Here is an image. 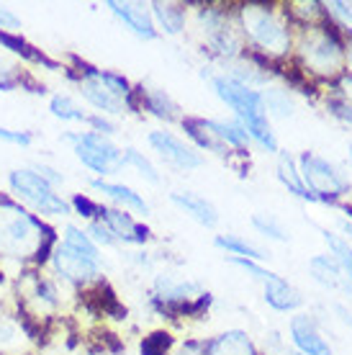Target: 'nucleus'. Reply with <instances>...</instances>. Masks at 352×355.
Masks as SVG:
<instances>
[{
  "mask_svg": "<svg viewBox=\"0 0 352 355\" xmlns=\"http://www.w3.org/2000/svg\"><path fill=\"white\" fill-rule=\"evenodd\" d=\"M70 206H72V214H80L88 222L98 219V211H100V204H93L88 196H72Z\"/></svg>",
  "mask_w": 352,
  "mask_h": 355,
  "instance_id": "36",
  "label": "nucleus"
},
{
  "mask_svg": "<svg viewBox=\"0 0 352 355\" xmlns=\"http://www.w3.org/2000/svg\"><path fill=\"white\" fill-rule=\"evenodd\" d=\"M18 338V329L13 322L8 320H3L0 317V345H8V343H13V340Z\"/></svg>",
  "mask_w": 352,
  "mask_h": 355,
  "instance_id": "44",
  "label": "nucleus"
},
{
  "mask_svg": "<svg viewBox=\"0 0 352 355\" xmlns=\"http://www.w3.org/2000/svg\"><path fill=\"white\" fill-rule=\"evenodd\" d=\"M347 157H350V165H352V142L347 144Z\"/></svg>",
  "mask_w": 352,
  "mask_h": 355,
  "instance_id": "48",
  "label": "nucleus"
},
{
  "mask_svg": "<svg viewBox=\"0 0 352 355\" xmlns=\"http://www.w3.org/2000/svg\"><path fill=\"white\" fill-rule=\"evenodd\" d=\"M173 335L170 332H152L141 340V355H170V347H173Z\"/></svg>",
  "mask_w": 352,
  "mask_h": 355,
  "instance_id": "32",
  "label": "nucleus"
},
{
  "mask_svg": "<svg viewBox=\"0 0 352 355\" xmlns=\"http://www.w3.org/2000/svg\"><path fill=\"white\" fill-rule=\"evenodd\" d=\"M342 211L347 214V219L352 222V204H350V206H342Z\"/></svg>",
  "mask_w": 352,
  "mask_h": 355,
  "instance_id": "47",
  "label": "nucleus"
},
{
  "mask_svg": "<svg viewBox=\"0 0 352 355\" xmlns=\"http://www.w3.org/2000/svg\"><path fill=\"white\" fill-rule=\"evenodd\" d=\"M340 230L344 232V240H347V245L352 248V222H344L342 219V222H340Z\"/></svg>",
  "mask_w": 352,
  "mask_h": 355,
  "instance_id": "45",
  "label": "nucleus"
},
{
  "mask_svg": "<svg viewBox=\"0 0 352 355\" xmlns=\"http://www.w3.org/2000/svg\"><path fill=\"white\" fill-rule=\"evenodd\" d=\"M18 85H24L21 72H18L6 57H0V93H13Z\"/></svg>",
  "mask_w": 352,
  "mask_h": 355,
  "instance_id": "35",
  "label": "nucleus"
},
{
  "mask_svg": "<svg viewBox=\"0 0 352 355\" xmlns=\"http://www.w3.org/2000/svg\"><path fill=\"white\" fill-rule=\"evenodd\" d=\"M263 299L275 311H296L303 304L299 288H293L283 275H275L267 284H263Z\"/></svg>",
  "mask_w": 352,
  "mask_h": 355,
  "instance_id": "19",
  "label": "nucleus"
},
{
  "mask_svg": "<svg viewBox=\"0 0 352 355\" xmlns=\"http://www.w3.org/2000/svg\"><path fill=\"white\" fill-rule=\"evenodd\" d=\"M288 332H291V343L296 353L301 355H332V347L324 340L317 320L311 314H296L288 322Z\"/></svg>",
  "mask_w": 352,
  "mask_h": 355,
  "instance_id": "13",
  "label": "nucleus"
},
{
  "mask_svg": "<svg viewBox=\"0 0 352 355\" xmlns=\"http://www.w3.org/2000/svg\"><path fill=\"white\" fill-rule=\"evenodd\" d=\"M198 28H201L206 44L211 46V52L224 57L227 62L242 57V36H239L234 21L227 16V10L221 8H201L198 10Z\"/></svg>",
  "mask_w": 352,
  "mask_h": 355,
  "instance_id": "9",
  "label": "nucleus"
},
{
  "mask_svg": "<svg viewBox=\"0 0 352 355\" xmlns=\"http://www.w3.org/2000/svg\"><path fill=\"white\" fill-rule=\"evenodd\" d=\"M62 142H67L78 157L90 173L106 180L108 175H116L126 168L123 162V150L111 139L98 132H67L62 134Z\"/></svg>",
  "mask_w": 352,
  "mask_h": 355,
  "instance_id": "6",
  "label": "nucleus"
},
{
  "mask_svg": "<svg viewBox=\"0 0 352 355\" xmlns=\"http://www.w3.org/2000/svg\"><path fill=\"white\" fill-rule=\"evenodd\" d=\"M8 186L16 198L42 216H70L72 206L67 198L57 193L34 168H16L8 173Z\"/></svg>",
  "mask_w": 352,
  "mask_h": 355,
  "instance_id": "7",
  "label": "nucleus"
},
{
  "mask_svg": "<svg viewBox=\"0 0 352 355\" xmlns=\"http://www.w3.org/2000/svg\"><path fill=\"white\" fill-rule=\"evenodd\" d=\"M209 355H260L255 340L245 329H227L206 343Z\"/></svg>",
  "mask_w": 352,
  "mask_h": 355,
  "instance_id": "20",
  "label": "nucleus"
},
{
  "mask_svg": "<svg viewBox=\"0 0 352 355\" xmlns=\"http://www.w3.org/2000/svg\"><path fill=\"white\" fill-rule=\"evenodd\" d=\"M106 8L114 13L123 26L129 28L134 36H139L144 42H155L159 36V31L155 28V21H152L150 6L144 3H121V0H108Z\"/></svg>",
  "mask_w": 352,
  "mask_h": 355,
  "instance_id": "14",
  "label": "nucleus"
},
{
  "mask_svg": "<svg viewBox=\"0 0 352 355\" xmlns=\"http://www.w3.org/2000/svg\"><path fill=\"white\" fill-rule=\"evenodd\" d=\"M296 162H299L301 180L317 204H335L337 198L350 193V180L326 157L317 152H303Z\"/></svg>",
  "mask_w": 352,
  "mask_h": 355,
  "instance_id": "8",
  "label": "nucleus"
},
{
  "mask_svg": "<svg viewBox=\"0 0 352 355\" xmlns=\"http://www.w3.org/2000/svg\"><path fill=\"white\" fill-rule=\"evenodd\" d=\"M211 88L216 93L221 103L234 111V121L247 132L249 142H255L257 147H263L265 152H278V139H275L273 129H270V119L263 106V96L260 90H252L242 85V83L231 80L229 75H211Z\"/></svg>",
  "mask_w": 352,
  "mask_h": 355,
  "instance_id": "2",
  "label": "nucleus"
},
{
  "mask_svg": "<svg viewBox=\"0 0 352 355\" xmlns=\"http://www.w3.org/2000/svg\"><path fill=\"white\" fill-rule=\"evenodd\" d=\"M170 204H175L183 214H188L195 224H201L206 230H213L219 224V209L201 193L193 191H173L170 193Z\"/></svg>",
  "mask_w": 352,
  "mask_h": 355,
  "instance_id": "16",
  "label": "nucleus"
},
{
  "mask_svg": "<svg viewBox=\"0 0 352 355\" xmlns=\"http://www.w3.org/2000/svg\"><path fill=\"white\" fill-rule=\"evenodd\" d=\"M31 168H34L36 173H39V175L44 178V180H46V183H49L52 188H57V186H62V183H64V175H62V173H60L57 168H52V165H46V162H36V165H31Z\"/></svg>",
  "mask_w": 352,
  "mask_h": 355,
  "instance_id": "41",
  "label": "nucleus"
},
{
  "mask_svg": "<svg viewBox=\"0 0 352 355\" xmlns=\"http://www.w3.org/2000/svg\"><path fill=\"white\" fill-rule=\"evenodd\" d=\"M49 263H52V270L60 275L62 281L75 286L93 284L96 278L103 275V258H90V255L75 250L67 242H57L54 245Z\"/></svg>",
  "mask_w": 352,
  "mask_h": 355,
  "instance_id": "10",
  "label": "nucleus"
},
{
  "mask_svg": "<svg viewBox=\"0 0 352 355\" xmlns=\"http://www.w3.org/2000/svg\"><path fill=\"white\" fill-rule=\"evenodd\" d=\"M78 90L96 108V114L108 116V119L137 111L132 85L123 75H116V72L82 67L78 75Z\"/></svg>",
  "mask_w": 352,
  "mask_h": 355,
  "instance_id": "3",
  "label": "nucleus"
},
{
  "mask_svg": "<svg viewBox=\"0 0 352 355\" xmlns=\"http://www.w3.org/2000/svg\"><path fill=\"white\" fill-rule=\"evenodd\" d=\"M252 227H255L257 234H263L265 240H273V242H288L291 240V234L288 230L283 227V222L270 211H255L252 214Z\"/></svg>",
  "mask_w": 352,
  "mask_h": 355,
  "instance_id": "29",
  "label": "nucleus"
},
{
  "mask_svg": "<svg viewBox=\"0 0 352 355\" xmlns=\"http://www.w3.org/2000/svg\"><path fill=\"white\" fill-rule=\"evenodd\" d=\"M299 57L306 72H314L319 78H340L347 62L342 39L337 36L335 28L322 24H306L299 39Z\"/></svg>",
  "mask_w": 352,
  "mask_h": 355,
  "instance_id": "5",
  "label": "nucleus"
},
{
  "mask_svg": "<svg viewBox=\"0 0 352 355\" xmlns=\"http://www.w3.org/2000/svg\"><path fill=\"white\" fill-rule=\"evenodd\" d=\"M98 219L106 224L111 234L116 237L118 245H134V248H141L150 242V230L139 224L129 211L123 209H116V206H100L98 211Z\"/></svg>",
  "mask_w": 352,
  "mask_h": 355,
  "instance_id": "12",
  "label": "nucleus"
},
{
  "mask_svg": "<svg viewBox=\"0 0 352 355\" xmlns=\"http://www.w3.org/2000/svg\"><path fill=\"white\" fill-rule=\"evenodd\" d=\"M319 234H322V240L326 242L329 255L337 260V266L342 268L344 278H347L352 286V248L347 245V240H344L342 234H335V232H329V230H319Z\"/></svg>",
  "mask_w": 352,
  "mask_h": 355,
  "instance_id": "28",
  "label": "nucleus"
},
{
  "mask_svg": "<svg viewBox=\"0 0 352 355\" xmlns=\"http://www.w3.org/2000/svg\"><path fill=\"white\" fill-rule=\"evenodd\" d=\"M49 114L60 121H67V124H85L88 121V114L78 106V101L67 93H54L49 98Z\"/></svg>",
  "mask_w": 352,
  "mask_h": 355,
  "instance_id": "27",
  "label": "nucleus"
},
{
  "mask_svg": "<svg viewBox=\"0 0 352 355\" xmlns=\"http://www.w3.org/2000/svg\"><path fill=\"white\" fill-rule=\"evenodd\" d=\"M85 232H88V237L93 240V245H96L98 250H100V248H116V245H118V242H116V237L111 234V230H108L100 219H93V222H88Z\"/></svg>",
  "mask_w": 352,
  "mask_h": 355,
  "instance_id": "33",
  "label": "nucleus"
},
{
  "mask_svg": "<svg viewBox=\"0 0 352 355\" xmlns=\"http://www.w3.org/2000/svg\"><path fill=\"white\" fill-rule=\"evenodd\" d=\"M123 162H126V168H134L137 173H139L147 183H152V186H159L162 183V175H159V170L155 168V162L144 155V152L134 150V147H126L123 150Z\"/></svg>",
  "mask_w": 352,
  "mask_h": 355,
  "instance_id": "30",
  "label": "nucleus"
},
{
  "mask_svg": "<svg viewBox=\"0 0 352 355\" xmlns=\"http://www.w3.org/2000/svg\"><path fill=\"white\" fill-rule=\"evenodd\" d=\"M52 234L42 219L26 206L10 198H0V258L3 260H39L49 250Z\"/></svg>",
  "mask_w": 352,
  "mask_h": 355,
  "instance_id": "1",
  "label": "nucleus"
},
{
  "mask_svg": "<svg viewBox=\"0 0 352 355\" xmlns=\"http://www.w3.org/2000/svg\"><path fill=\"white\" fill-rule=\"evenodd\" d=\"M213 245L219 250H224L229 258H245V260H255V263H265L270 258V252H265L263 248H257L255 242H249L242 234H216Z\"/></svg>",
  "mask_w": 352,
  "mask_h": 355,
  "instance_id": "24",
  "label": "nucleus"
},
{
  "mask_svg": "<svg viewBox=\"0 0 352 355\" xmlns=\"http://www.w3.org/2000/svg\"><path fill=\"white\" fill-rule=\"evenodd\" d=\"M175 355H209V350H206V343H201V340H185L183 345L177 347Z\"/></svg>",
  "mask_w": 352,
  "mask_h": 355,
  "instance_id": "43",
  "label": "nucleus"
},
{
  "mask_svg": "<svg viewBox=\"0 0 352 355\" xmlns=\"http://www.w3.org/2000/svg\"><path fill=\"white\" fill-rule=\"evenodd\" d=\"M326 16L335 18L337 24L347 31V34H352V3H342V0H332V3H326L324 6Z\"/></svg>",
  "mask_w": 352,
  "mask_h": 355,
  "instance_id": "34",
  "label": "nucleus"
},
{
  "mask_svg": "<svg viewBox=\"0 0 352 355\" xmlns=\"http://www.w3.org/2000/svg\"><path fill=\"white\" fill-rule=\"evenodd\" d=\"M288 355H301V353H296V350H291V353H288Z\"/></svg>",
  "mask_w": 352,
  "mask_h": 355,
  "instance_id": "49",
  "label": "nucleus"
},
{
  "mask_svg": "<svg viewBox=\"0 0 352 355\" xmlns=\"http://www.w3.org/2000/svg\"><path fill=\"white\" fill-rule=\"evenodd\" d=\"M326 111H329V116H335L337 121H342V124L352 126V106H347V103H344V101H340L337 96L326 98Z\"/></svg>",
  "mask_w": 352,
  "mask_h": 355,
  "instance_id": "38",
  "label": "nucleus"
},
{
  "mask_svg": "<svg viewBox=\"0 0 352 355\" xmlns=\"http://www.w3.org/2000/svg\"><path fill=\"white\" fill-rule=\"evenodd\" d=\"M90 188L103 193L116 206V209H123L129 214H139V216H150V204L144 201V196L137 193L134 188L123 186V183H111V180H103V178H96L90 180Z\"/></svg>",
  "mask_w": 352,
  "mask_h": 355,
  "instance_id": "15",
  "label": "nucleus"
},
{
  "mask_svg": "<svg viewBox=\"0 0 352 355\" xmlns=\"http://www.w3.org/2000/svg\"><path fill=\"white\" fill-rule=\"evenodd\" d=\"M337 98L344 101L347 106H352V72H344L337 80Z\"/></svg>",
  "mask_w": 352,
  "mask_h": 355,
  "instance_id": "42",
  "label": "nucleus"
},
{
  "mask_svg": "<svg viewBox=\"0 0 352 355\" xmlns=\"http://www.w3.org/2000/svg\"><path fill=\"white\" fill-rule=\"evenodd\" d=\"M21 28H24V21L13 13V8L0 6V31H6V34H18Z\"/></svg>",
  "mask_w": 352,
  "mask_h": 355,
  "instance_id": "39",
  "label": "nucleus"
},
{
  "mask_svg": "<svg viewBox=\"0 0 352 355\" xmlns=\"http://www.w3.org/2000/svg\"><path fill=\"white\" fill-rule=\"evenodd\" d=\"M64 234H62V242H67V245H72L75 250H80V252H85V255H90V258H103L100 255V250L93 245V240L88 237V232L80 230V227H75V224H64Z\"/></svg>",
  "mask_w": 352,
  "mask_h": 355,
  "instance_id": "31",
  "label": "nucleus"
},
{
  "mask_svg": "<svg viewBox=\"0 0 352 355\" xmlns=\"http://www.w3.org/2000/svg\"><path fill=\"white\" fill-rule=\"evenodd\" d=\"M275 155H278V160H275V175H278V180L283 183V188H285L288 193L296 196V198H301V201H311V204H317V201H314V196L308 193L306 186H303V180H301L296 157H293L288 150H278Z\"/></svg>",
  "mask_w": 352,
  "mask_h": 355,
  "instance_id": "21",
  "label": "nucleus"
},
{
  "mask_svg": "<svg viewBox=\"0 0 352 355\" xmlns=\"http://www.w3.org/2000/svg\"><path fill=\"white\" fill-rule=\"evenodd\" d=\"M308 273H311V278L319 286H324L329 291H342V293L352 291L350 281L344 278L342 268L337 266V260L332 255H314V258L308 260Z\"/></svg>",
  "mask_w": 352,
  "mask_h": 355,
  "instance_id": "18",
  "label": "nucleus"
},
{
  "mask_svg": "<svg viewBox=\"0 0 352 355\" xmlns=\"http://www.w3.org/2000/svg\"><path fill=\"white\" fill-rule=\"evenodd\" d=\"M0 142L16 144V147H31L34 144V134L24 132V129H6V126H0Z\"/></svg>",
  "mask_w": 352,
  "mask_h": 355,
  "instance_id": "37",
  "label": "nucleus"
},
{
  "mask_svg": "<svg viewBox=\"0 0 352 355\" xmlns=\"http://www.w3.org/2000/svg\"><path fill=\"white\" fill-rule=\"evenodd\" d=\"M139 101L141 108H147L155 119H162V121H183V111L177 106V101L170 96L168 90L162 88H152V85H141L139 88Z\"/></svg>",
  "mask_w": 352,
  "mask_h": 355,
  "instance_id": "17",
  "label": "nucleus"
},
{
  "mask_svg": "<svg viewBox=\"0 0 352 355\" xmlns=\"http://www.w3.org/2000/svg\"><path fill=\"white\" fill-rule=\"evenodd\" d=\"M85 124L90 126V132H98V134H103V137H114L116 134V124L108 119V116L88 114V121H85Z\"/></svg>",
  "mask_w": 352,
  "mask_h": 355,
  "instance_id": "40",
  "label": "nucleus"
},
{
  "mask_svg": "<svg viewBox=\"0 0 352 355\" xmlns=\"http://www.w3.org/2000/svg\"><path fill=\"white\" fill-rule=\"evenodd\" d=\"M263 106L267 111V119H291L296 114V101H293L291 90L285 88H265L263 93Z\"/></svg>",
  "mask_w": 352,
  "mask_h": 355,
  "instance_id": "26",
  "label": "nucleus"
},
{
  "mask_svg": "<svg viewBox=\"0 0 352 355\" xmlns=\"http://www.w3.org/2000/svg\"><path fill=\"white\" fill-rule=\"evenodd\" d=\"M239 21H242V34L270 57H283L291 49V28L285 18L273 8V6H257L247 3L239 8Z\"/></svg>",
  "mask_w": 352,
  "mask_h": 355,
  "instance_id": "4",
  "label": "nucleus"
},
{
  "mask_svg": "<svg viewBox=\"0 0 352 355\" xmlns=\"http://www.w3.org/2000/svg\"><path fill=\"white\" fill-rule=\"evenodd\" d=\"M344 57H347V62H350V67H352V44L344 49Z\"/></svg>",
  "mask_w": 352,
  "mask_h": 355,
  "instance_id": "46",
  "label": "nucleus"
},
{
  "mask_svg": "<svg viewBox=\"0 0 352 355\" xmlns=\"http://www.w3.org/2000/svg\"><path fill=\"white\" fill-rule=\"evenodd\" d=\"M31 278V288H28V302L34 304L39 314H46V311H54L60 306V291H57V284L49 281V278H42L36 273H28Z\"/></svg>",
  "mask_w": 352,
  "mask_h": 355,
  "instance_id": "25",
  "label": "nucleus"
},
{
  "mask_svg": "<svg viewBox=\"0 0 352 355\" xmlns=\"http://www.w3.org/2000/svg\"><path fill=\"white\" fill-rule=\"evenodd\" d=\"M150 13H152V21H155V28L162 31V34L168 36H177L183 34L185 28V10L183 6H177V3H150Z\"/></svg>",
  "mask_w": 352,
  "mask_h": 355,
  "instance_id": "23",
  "label": "nucleus"
},
{
  "mask_svg": "<svg viewBox=\"0 0 352 355\" xmlns=\"http://www.w3.org/2000/svg\"><path fill=\"white\" fill-rule=\"evenodd\" d=\"M147 144H150L152 150L157 152V157L165 165L175 170H198L203 165V155L195 150L193 144L183 142L177 134L173 132H165V129H155V132L147 134Z\"/></svg>",
  "mask_w": 352,
  "mask_h": 355,
  "instance_id": "11",
  "label": "nucleus"
},
{
  "mask_svg": "<svg viewBox=\"0 0 352 355\" xmlns=\"http://www.w3.org/2000/svg\"><path fill=\"white\" fill-rule=\"evenodd\" d=\"M206 126L211 129V134L219 139L227 150H234L239 152V155H247V150H249V137H247V132L239 126V121H227V119H206Z\"/></svg>",
  "mask_w": 352,
  "mask_h": 355,
  "instance_id": "22",
  "label": "nucleus"
}]
</instances>
